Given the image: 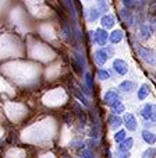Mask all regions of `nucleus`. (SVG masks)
Segmentation results:
<instances>
[{"label":"nucleus","instance_id":"obj_1","mask_svg":"<svg viewBox=\"0 0 156 158\" xmlns=\"http://www.w3.org/2000/svg\"><path fill=\"white\" fill-rule=\"evenodd\" d=\"M135 49L138 52L139 57L144 60L145 63L150 66H156V52L152 51V49L144 48V46H139V45H135Z\"/></svg>","mask_w":156,"mask_h":158},{"label":"nucleus","instance_id":"obj_2","mask_svg":"<svg viewBox=\"0 0 156 158\" xmlns=\"http://www.w3.org/2000/svg\"><path fill=\"white\" fill-rule=\"evenodd\" d=\"M120 102H121V95L116 89H107L106 93H105V95H103V104L110 108L120 104Z\"/></svg>","mask_w":156,"mask_h":158},{"label":"nucleus","instance_id":"obj_3","mask_svg":"<svg viewBox=\"0 0 156 158\" xmlns=\"http://www.w3.org/2000/svg\"><path fill=\"white\" fill-rule=\"evenodd\" d=\"M109 52L106 51L105 48H100V49H98V51H95V53H94V59H95V62H96V64L98 66H105L106 64V62L109 60Z\"/></svg>","mask_w":156,"mask_h":158},{"label":"nucleus","instance_id":"obj_4","mask_svg":"<svg viewBox=\"0 0 156 158\" xmlns=\"http://www.w3.org/2000/svg\"><path fill=\"white\" fill-rule=\"evenodd\" d=\"M109 35L110 34L107 32L105 28H98V30H95V44L99 45V46H105L106 42L109 41Z\"/></svg>","mask_w":156,"mask_h":158},{"label":"nucleus","instance_id":"obj_5","mask_svg":"<svg viewBox=\"0 0 156 158\" xmlns=\"http://www.w3.org/2000/svg\"><path fill=\"white\" fill-rule=\"evenodd\" d=\"M124 120V126H126V130L128 131H135L138 127V122H137V118L133 114H124L123 116Z\"/></svg>","mask_w":156,"mask_h":158},{"label":"nucleus","instance_id":"obj_6","mask_svg":"<svg viewBox=\"0 0 156 158\" xmlns=\"http://www.w3.org/2000/svg\"><path fill=\"white\" fill-rule=\"evenodd\" d=\"M113 70L120 76H126L128 73V64L121 59H114L113 60Z\"/></svg>","mask_w":156,"mask_h":158},{"label":"nucleus","instance_id":"obj_7","mask_svg":"<svg viewBox=\"0 0 156 158\" xmlns=\"http://www.w3.org/2000/svg\"><path fill=\"white\" fill-rule=\"evenodd\" d=\"M74 64H75V67L78 69V72L80 73H84V70L86 69L85 57H84V55L81 53V52H78V51L74 52Z\"/></svg>","mask_w":156,"mask_h":158},{"label":"nucleus","instance_id":"obj_8","mask_svg":"<svg viewBox=\"0 0 156 158\" xmlns=\"http://www.w3.org/2000/svg\"><path fill=\"white\" fill-rule=\"evenodd\" d=\"M107 123H109V127L113 129V130H117L121 125H124L123 118H120V115H114L112 114L109 118H107Z\"/></svg>","mask_w":156,"mask_h":158},{"label":"nucleus","instance_id":"obj_9","mask_svg":"<svg viewBox=\"0 0 156 158\" xmlns=\"http://www.w3.org/2000/svg\"><path fill=\"white\" fill-rule=\"evenodd\" d=\"M116 24V20L113 15L110 14H103L102 17H100V25H102V28H105V30H110V28H113Z\"/></svg>","mask_w":156,"mask_h":158},{"label":"nucleus","instance_id":"obj_10","mask_svg":"<svg viewBox=\"0 0 156 158\" xmlns=\"http://www.w3.org/2000/svg\"><path fill=\"white\" fill-rule=\"evenodd\" d=\"M71 89H73L74 97H75V98L84 105V106H89L88 97H86V94H85V93H81V89H78L77 87H71Z\"/></svg>","mask_w":156,"mask_h":158},{"label":"nucleus","instance_id":"obj_11","mask_svg":"<svg viewBox=\"0 0 156 158\" xmlns=\"http://www.w3.org/2000/svg\"><path fill=\"white\" fill-rule=\"evenodd\" d=\"M118 89H120L121 93H124V94H130V93H133L134 89H135V83L131 81V80H126V81H123V83H120Z\"/></svg>","mask_w":156,"mask_h":158},{"label":"nucleus","instance_id":"obj_12","mask_svg":"<svg viewBox=\"0 0 156 158\" xmlns=\"http://www.w3.org/2000/svg\"><path fill=\"white\" fill-rule=\"evenodd\" d=\"M123 36H124L123 31H121V30H114V31H112V32H110L109 42L112 45H117V44H120V42L123 41Z\"/></svg>","mask_w":156,"mask_h":158},{"label":"nucleus","instance_id":"obj_13","mask_svg":"<svg viewBox=\"0 0 156 158\" xmlns=\"http://www.w3.org/2000/svg\"><path fill=\"white\" fill-rule=\"evenodd\" d=\"M142 139H144V141L148 144V146H152V144L156 143V134L152 133L150 130H146V129H144L141 133Z\"/></svg>","mask_w":156,"mask_h":158},{"label":"nucleus","instance_id":"obj_14","mask_svg":"<svg viewBox=\"0 0 156 158\" xmlns=\"http://www.w3.org/2000/svg\"><path fill=\"white\" fill-rule=\"evenodd\" d=\"M152 110H153V104H145L141 108V116L145 120L150 122V118H152Z\"/></svg>","mask_w":156,"mask_h":158},{"label":"nucleus","instance_id":"obj_15","mask_svg":"<svg viewBox=\"0 0 156 158\" xmlns=\"http://www.w3.org/2000/svg\"><path fill=\"white\" fill-rule=\"evenodd\" d=\"M133 146H134V139L127 137L124 141L118 143L117 150H118V151H130V150L133 148Z\"/></svg>","mask_w":156,"mask_h":158},{"label":"nucleus","instance_id":"obj_16","mask_svg":"<svg viewBox=\"0 0 156 158\" xmlns=\"http://www.w3.org/2000/svg\"><path fill=\"white\" fill-rule=\"evenodd\" d=\"M148 95H149V87H148V84H145V83L141 84L138 89V94H137V98L139 101H144V99L148 98Z\"/></svg>","mask_w":156,"mask_h":158},{"label":"nucleus","instance_id":"obj_17","mask_svg":"<svg viewBox=\"0 0 156 158\" xmlns=\"http://www.w3.org/2000/svg\"><path fill=\"white\" fill-rule=\"evenodd\" d=\"M139 34H141V39H148L150 38V34H152V27L149 24H142L141 30H139Z\"/></svg>","mask_w":156,"mask_h":158},{"label":"nucleus","instance_id":"obj_18","mask_svg":"<svg viewBox=\"0 0 156 158\" xmlns=\"http://www.w3.org/2000/svg\"><path fill=\"white\" fill-rule=\"evenodd\" d=\"M110 109H112V114H114V115H123V114H126V106H124L123 102H120V104L112 106Z\"/></svg>","mask_w":156,"mask_h":158},{"label":"nucleus","instance_id":"obj_19","mask_svg":"<svg viewBox=\"0 0 156 158\" xmlns=\"http://www.w3.org/2000/svg\"><path fill=\"white\" fill-rule=\"evenodd\" d=\"M96 77L99 78L100 81H106V80H109L110 78V73L107 72V70H105V69H98Z\"/></svg>","mask_w":156,"mask_h":158},{"label":"nucleus","instance_id":"obj_20","mask_svg":"<svg viewBox=\"0 0 156 158\" xmlns=\"http://www.w3.org/2000/svg\"><path fill=\"white\" fill-rule=\"evenodd\" d=\"M99 13H100V10H98L96 7L89 9V11H88V21H96L98 18H99Z\"/></svg>","mask_w":156,"mask_h":158},{"label":"nucleus","instance_id":"obj_21","mask_svg":"<svg viewBox=\"0 0 156 158\" xmlns=\"http://www.w3.org/2000/svg\"><path fill=\"white\" fill-rule=\"evenodd\" d=\"M84 84L88 87V89L91 93L94 91V81H92V77L88 72H85V74H84Z\"/></svg>","mask_w":156,"mask_h":158},{"label":"nucleus","instance_id":"obj_22","mask_svg":"<svg viewBox=\"0 0 156 158\" xmlns=\"http://www.w3.org/2000/svg\"><path fill=\"white\" fill-rule=\"evenodd\" d=\"M63 4L67 7V10L70 11L71 17L73 20H75V9H74V4H73V0H63Z\"/></svg>","mask_w":156,"mask_h":158},{"label":"nucleus","instance_id":"obj_23","mask_svg":"<svg viewBox=\"0 0 156 158\" xmlns=\"http://www.w3.org/2000/svg\"><path fill=\"white\" fill-rule=\"evenodd\" d=\"M113 137H114L116 143H121V141H124L127 139V133H126V130H117Z\"/></svg>","mask_w":156,"mask_h":158},{"label":"nucleus","instance_id":"obj_24","mask_svg":"<svg viewBox=\"0 0 156 158\" xmlns=\"http://www.w3.org/2000/svg\"><path fill=\"white\" fill-rule=\"evenodd\" d=\"M121 14V18H123V21H126L127 24H133V17H131V13L128 11V10H121L120 11Z\"/></svg>","mask_w":156,"mask_h":158},{"label":"nucleus","instance_id":"obj_25","mask_svg":"<svg viewBox=\"0 0 156 158\" xmlns=\"http://www.w3.org/2000/svg\"><path fill=\"white\" fill-rule=\"evenodd\" d=\"M63 34H64V36H66V41L67 42H70V41H73V32H71V30L68 28V25L66 24H63Z\"/></svg>","mask_w":156,"mask_h":158},{"label":"nucleus","instance_id":"obj_26","mask_svg":"<svg viewBox=\"0 0 156 158\" xmlns=\"http://www.w3.org/2000/svg\"><path fill=\"white\" fill-rule=\"evenodd\" d=\"M156 157V148L153 147H149L148 150H145L142 152V158H155Z\"/></svg>","mask_w":156,"mask_h":158},{"label":"nucleus","instance_id":"obj_27","mask_svg":"<svg viewBox=\"0 0 156 158\" xmlns=\"http://www.w3.org/2000/svg\"><path fill=\"white\" fill-rule=\"evenodd\" d=\"M98 4H99V10L100 13H106L109 10V6H107L106 0H98Z\"/></svg>","mask_w":156,"mask_h":158},{"label":"nucleus","instance_id":"obj_28","mask_svg":"<svg viewBox=\"0 0 156 158\" xmlns=\"http://www.w3.org/2000/svg\"><path fill=\"white\" fill-rule=\"evenodd\" d=\"M86 143H84V141L81 140H73L70 141V147H73V148H81V147H84Z\"/></svg>","mask_w":156,"mask_h":158},{"label":"nucleus","instance_id":"obj_29","mask_svg":"<svg viewBox=\"0 0 156 158\" xmlns=\"http://www.w3.org/2000/svg\"><path fill=\"white\" fill-rule=\"evenodd\" d=\"M81 157H84V158H95V154L92 152L91 148L89 150H82V151H81Z\"/></svg>","mask_w":156,"mask_h":158},{"label":"nucleus","instance_id":"obj_30","mask_svg":"<svg viewBox=\"0 0 156 158\" xmlns=\"http://www.w3.org/2000/svg\"><path fill=\"white\" fill-rule=\"evenodd\" d=\"M85 143H86V146H88L89 148H94V147H96V146H98V139L91 137L89 140H86Z\"/></svg>","mask_w":156,"mask_h":158},{"label":"nucleus","instance_id":"obj_31","mask_svg":"<svg viewBox=\"0 0 156 158\" xmlns=\"http://www.w3.org/2000/svg\"><path fill=\"white\" fill-rule=\"evenodd\" d=\"M116 158H130V151H118L117 150Z\"/></svg>","mask_w":156,"mask_h":158},{"label":"nucleus","instance_id":"obj_32","mask_svg":"<svg viewBox=\"0 0 156 158\" xmlns=\"http://www.w3.org/2000/svg\"><path fill=\"white\" fill-rule=\"evenodd\" d=\"M150 122H156V105H153V110H152V118Z\"/></svg>","mask_w":156,"mask_h":158},{"label":"nucleus","instance_id":"obj_33","mask_svg":"<svg viewBox=\"0 0 156 158\" xmlns=\"http://www.w3.org/2000/svg\"><path fill=\"white\" fill-rule=\"evenodd\" d=\"M123 3L126 4V6H128V7H131L134 4V0H123Z\"/></svg>","mask_w":156,"mask_h":158},{"label":"nucleus","instance_id":"obj_34","mask_svg":"<svg viewBox=\"0 0 156 158\" xmlns=\"http://www.w3.org/2000/svg\"><path fill=\"white\" fill-rule=\"evenodd\" d=\"M107 155H109V158H112V154H110V152H107Z\"/></svg>","mask_w":156,"mask_h":158}]
</instances>
